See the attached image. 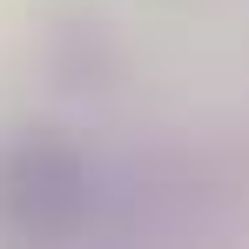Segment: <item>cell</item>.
Returning <instances> with one entry per match:
<instances>
[{"mask_svg":"<svg viewBox=\"0 0 249 249\" xmlns=\"http://www.w3.org/2000/svg\"><path fill=\"white\" fill-rule=\"evenodd\" d=\"M94 215V168L61 135H14L0 148V229L20 243H61Z\"/></svg>","mask_w":249,"mask_h":249,"instance_id":"1","label":"cell"}]
</instances>
